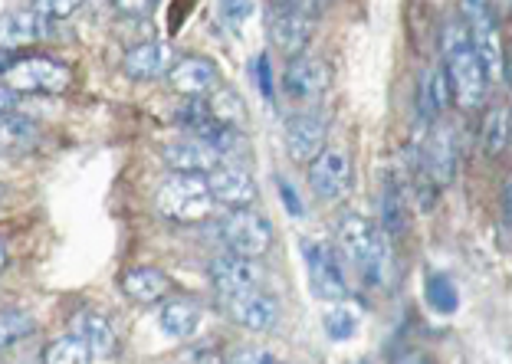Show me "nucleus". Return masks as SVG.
<instances>
[{
    "instance_id": "obj_21",
    "label": "nucleus",
    "mask_w": 512,
    "mask_h": 364,
    "mask_svg": "<svg viewBox=\"0 0 512 364\" xmlns=\"http://www.w3.org/2000/svg\"><path fill=\"white\" fill-rule=\"evenodd\" d=\"M122 292L138 305H158L168 299L171 279L155 266H135L122 276Z\"/></svg>"
},
{
    "instance_id": "obj_20",
    "label": "nucleus",
    "mask_w": 512,
    "mask_h": 364,
    "mask_svg": "<svg viewBox=\"0 0 512 364\" xmlns=\"http://www.w3.org/2000/svg\"><path fill=\"white\" fill-rule=\"evenodd\" d=\"M46 23L33 7H20L10 10V14L0 17V50H23V46H33L37 40H43Z\"/></svg>"
},
{
    "instance_id": "obj_8",
    "label": "nucleus",
    "mask_w": 512,
    "mask_h": 364,
    "mask_svg": "<svg viewBox=\"0 0 512 364\" xmlns=\"http://www.w3.org/2000/svg\"><path fill=\"white\" fill-rule=\"evenodd\" d=\"M270 40L276 50H283L289 60L302 56V50L312 40V7L299 4H279L270 10Z\"/></svg>"
},
{
    "instance_id": "obj_29",
    "label": "nucleus",
    "mask_w": 512,
    "mask_h": 364,
    "mask_svg": "<svg viewBox=\"0 0 512 364\" xmlns=\"http://www.w3.org/2000/svg\"><path fill=\"white\" fill-rule=\"evenodd\" d=\"M37 332V319L23 309H4L0 312V351L14 348L23 338H30Z\"/></svg>"
},
{
    "instance_id": "obj_31",
    "label": "nucleus",
    "mask_w": 512,
    "mask_h": 364,
    "mask_svg": "<svg viewBox=\"0 0 512 364\" xmlns=\"http://www.w3.org/2000/svg\"><path fill=\"white\" fill-rule=\"evenodd\" d=\"M427 302H430V309L440 312V315H450V312H457V305H460V296H457V286L450 283L447 276H427Z\"/></svg>"
},
{
    "instance_id": "obj_38",
    "label": "nucleus",
    "mask_w": 512,
    "mask_h": 364,
    "mask_svg": "<svg viewBox=\"0 0 512 364\" xmlns=\"http://www.w3.org/2000/svg\"><path fill=\"white\" fill-rule=\"evenodd\" d=\"M394 364H434V358L427 351H404V355L394 358Z\"/></svg>"
},
{
    "instance_id": "obj_24",
    "label": "nucleus",
    "mask_w": 512,
    "mask_h": 364,
    "mask_svg": "<svg viewBox=\"0 0 512 364\" xmlns=\"http://www.w3.org/2000/svg\"><path fill=\"white\" fill-rule=\"evenodd\" d=\"M450 102V86H447V76L444 69H424L421 82H417V109L427 122H437L440 115H444Z\"/></svg>"
},
{
    "instance_id": "obj_27",
    "label": "nucleus",
    "mask_w": 512,
    "mask_h": 364,
    "mask_svg": "<svg viewBox=\"0 0 512 364\" xmlns=\"http://www.w3.org/2000/svg\"><path fill=\"white\" fill-rule=\"evenodd\" d=\"M480 145L490 158H499L509 148V109L506 105H496V109H490V115L483 119Z\"/></svg>"
},
{
    "instance_id": "obj_32",
    "label": "nucleus",
    "mask_w": 512,
    "mask_h": 364,
    "mask_svg": "<svg viewBox=\"0 0 512 364\" xmlns=\"http://www.w3.org/2000/svg\"><path fill=\"white\" fill-rule=\"evenodd\" d=\"M224 364H289V361L276 358L273 351H266V348L240 345V348H234V351H230V355L224 358Z\"/></svg>"
},
{
    "instance_id": "obj_4",
    "label": "nucleus",
    "mask_w": 512,
    "mask_h": 364,
    "mask_svg": "<svg viewBox=\"0 0 512 364\" xmlns=\"http://www.w3.org/2000/svg\"><path fill=\"white\" fill-rule=\"evenodd\" d=\"M220 237L227 243V253L243 256V260H260L273 246V223L253 207L227 210L220 220Z\"/></svg>"
},
{
    "instance_id": "obj_37",
    "label": "nucleus",
    "mask_w": 512,
    "mask_h": 364,
    "mask_svg": "<svg viewBox=\"0 0 512 364\" xmlns=\"http://www.w3.org/2000/svg\"><path fill=\"white\" fill-rule=\"evenodd\" d=\"M256 69H260V89H263V96L270 99L273 96V86H270V66H266V56H256Z\"/></svg>"
},
{
    "instance_id": "obj_33",
    "label": "nucleus",
    "mask_w": 512,
    "mask_h": 364,
    "mask_svg": "<svg viewBox=\"0 0 512 364\" xmlns=\"http://www.w3.org/2000/svg\"><path fill=\"white\" fill-rule=\"evenodd\" d=\"M220 14L230 20V27H240L253 14V4H220Z\"/></svg>"
},
{
    "instance_id": "obj_14",
    "label": "nucleus",
    "mask_w": 512,
    "mask_h": 364,
    "mask_svg": "<svg viewBox=\"0 0 512 364\" xmlns=\"http://www.w3.org/2000/svg\"><path fill=\"white\" fill-rule=\"evenodd\" d=\"M178 60H181V56H178V50H174L171 43L151 40V43H135L132 50L125 53L122 69H125V76H128V79H135V82H151V79L168 76V73H171V66L178 63Z\"/></svg>"
},
{
    "instance_id": "obj_28",
    "label": "nucleus",
    "mask_w": 512,
    "mask_h": 364,
    "mask_svg": "<svg viewBox=\"0 0 512 364\" xmlns=\"http://www.w3.org/2000/svg\"><path fill=\"white\" fill-rule=\"evenodd\" d=\"M358 322H362V315L348 302H335L332 309L322 315V328L332 342H348V338L358 332Z\"/></svg>"
},
{
    "instance_id": "obj_2",
    "label": "nucleus",
    "mask_w": 512,
    "mask_h": 364,
    "mask_svg": "<svg viewBox=\"0 0 512 364\" xmlns=\"http://www.w3.org/2000/svg\"><path fill=\"white\" fill-rule=\"evenodd\" d=\"M440 46H444V76H447V86H450V99H457L463 109H476V105H483L490 79H486L480 60H476L463 23H447Z\"/></svg>"
},
{
    "instance_id": "obj_5",
    "label": "nucleus",
    "mask_w": 512,
    "mask_h": 364,
    "mask_svg": "<svg viewBox=\"0 0 512 364\" xmlns=\"http://www.w3.org/2000/svg\"><path fill=\"white\" fill-rule=\"evenodd\" d=\"M463 17H467V37L470 46L480 60L486 79L493 82H503L506 79V53H503V40H499V30H496V20H493V10L486 4H463Z\"/></svg>"
},
{
    "instance_id": "obj_1",
    "label": "nucleus",
    "mask_w": 512,
    "mask_h": 364,
    "mask_svg": "<svg viewBox=\"0 0 512 364\" xmlns=\"http://www.w3.org/2000/svg\"><path fill=\"white\" fill-rule=\"evenodd\" d=\"M335 253L342 256V266H352L358 283L365 289L384 286V273H388V237L381 233L375 220L362 214H345L335 230Z\"/></svg>"
},
{
    "instance_id": "obj_36",
    "label": "nucleus",
    "mask_w": 512,
    "mask_h": 364,
    "mask_svg": "<svg viewBox=\"0 0 512 364\" xmlns=\"http://www.w3.org/2000/svg\"><path fill=\"white\" fill-rule=\"evenodd\" d=\"M14 105H17V92H14V89H7L4 82H0V119L14 112Z\"/></svg>"
},
{
    "instance_id": "obj_10",
    "label": "nucleus",
    "mask_w": 512,
    "mask_h": 364,
    "mask_svg": "<svg viewBox=\"0 0 512 364\" xmlns=\"http://www.w3.org/2000/svg\"><path fill=\"white\" fill-rule=\"evenodd\" d=\"M224 302V312L227 319L247 328V332H266L273 328L279 319V302L263 289H247V292H237V296H220Z\"/></svg>"
},
{
    "instance_id": "obj_16",
    "label": "nucleus",
    "mask_w": 512,
    "mask_h": 364,
    "mask_svg": "<svg viewBox=\"0 0 512 364\" xmlns=\"http://www.w3.org/2000/svg\"><path fill=\"white\" fill-rule=\"evenodd\" d=\"M168 82L184 99H204L217 89L220 73L211 60H204V56H181V60L171 66Z\"/></svg>"
},
{
    "instance_id": "obj_35",
    "label": "nucleus",
    "mask_w": 512,
    "mask_h": 364,
    "mask_svg": "<svg viewBox=\"0 0 512 364\" xmlns=\"http://www.w3.org/2000/svg\"><path fill=\"white\" fill-rule=\"evenodd\" d=\"M279 194H283V201H286V207H289V214H293V217H302V204L296 201L293 187H289L286 181H279Z\"/></svg>"
},
{
    "instance_id": "obj_39",
    "label": "nucleus",
    "mask_w": 512,
    "mask_h": 364,
    "mask_svg": "<svg viewBox=\"0 0 512 364\" xmlns=\"http://www.w3.org/2000/svg\"><path fill=\"white\" fill-rule=\"evenodd\" d=\"M122 14H148L151 4H119Z\"/></svg>"
},
{
    "instance_id": "obj_15",
    "label": "nucleus",
    "mask_w": 512,
    "mask_h": 364,
    "mask_svg": "<svg viewBox=\"0 0 512 364\" xmlns=\"http://www.w3.org/2000/svg\"><path fill=\"white\" fill-rule=\"evenodd\" d=\"M283 142L289 158L299 164H309L325 148V119L319 112H296L286 119Z\"/></svg>"
},
{
    "instance_id": "obj_6",
    "label": "nucleus",
    "mask_w": 512,
    "mask_h": 364,
    "mask_svg": "<svg viewBox=\"0 0 512 364\" xmlns=\"http://www.w3.org/2000/svg\"><path fill=\"white\" fill-rule=\"evenodd\" d=\"M302 256H306V269H309V283L312 292L319 299L329 302H345L348 299V276L342 266V256L335 253L332 243L322 240H302Z\"/></svg>"
},
{
    "instance_id": "obj_12",
    "label": "nucleus",
    "mask_w": 512,
    "mask_h": 364,
    "mask_svg": "<svg viewBox=\"0 0 512 364\" xmlns=\"http://www.w3.org/2000/svg\"><path fill=\"white\" fill-rule=\"evenodd\" d=\"M329 66L316 56H296L283 73V92L289 102H319L329 92Z\"/></svg>"
},
{
    "instance_id": "obj_17",
    "label": "nucleus",
    "mask_w": 512,
    "mask_h": 364,
    "mask_svg": "<svg viewBox=\"0 0 512 364\" xmlns=\"http://www.w3.org/2000/svg\"><path fill=\"white\" fill-rule=\"evenodd\" d=\"M207 276H211V286L220 296H237V292H247L260 286V269L256 260H243L234 253H220L207 266Z\"/></svg>"
},
{
    "instance_id": "obj_30",
    "label": "nucleus",
    "mask_w": 512,
    "mask_h": 364,
    "mask_svg": "<svg viewBox=\"0 0 512 364\" xmlns=\"http://www.w3.org/2000/svg\"><path fill=\"white\" fill-rule=\"evenodd\" d=\"M89 361H92L89 348L79 342L76 335L56 338V342L46 345V355H43V364H89Z\"/></svg>"
},
{
    "instance_id": "obj_19",
    "label": "nucleus",
    "mask_w": 512,
    "mask_h": 364,
    "mask_svg": "<svg viewBox=\"0 0 512 364\" xmlns=\"http://www.w3.org/2000/svg\"><path fill=\"white\" fill-rule=\"evenodd\" d=\"M73 332H76L79 342L89 348V355H96V358H112L115 348H119V335H115V325L109 322V315H102L96 309L76 312Z\"/></svg>"
},
{
    "instance_id": "obj_25",
    "label": "nucleus",
    "mask_w": 512,
    "mask_h": 364,
    "mask_svg": "<svg viewBox=\"0 0 512 364\" xmlns=\"http://www.w3.org/2000/svg\"><path fill=\"white\" fill-rule=\"evenodd\" d=\"M381 233L388 237H401L407 230V204H404V191L401 184L388 178L384 181V191H381Z\"/></svg>"
},
{
    "instance_id": "obj_34",
    "label": "nucleus",
    "mask_w": 512,
    "mask_h": 364,
    "mask_svg": "<svg viewBox=\"0 0 512 364\" xmlns=\"http://www.w3.org/2000/svg\"><path fill=\"white\" fill-rule=\"evenodd\" d=\"M40 17H53V20H66L69 14H76V4H37L33 7Z\"/></svg>"
},
{
    "instance_id": "obj_41",
    "label": "nucleus",
    "mask_w": 512,
    "mask_h": 364,
    "mask_svg": "<svg viewBox=\"0 0 512 364\" xmlns=\"http://www.w3.org/2000/svg\"><path fill=\"white\" fill-rule=\"evenodd\" d=\"M7 263H10V246H7L4 237H0V273L7 269Z\"/></svg>"
},
{
    "instance_id": "obj_22",
    "label": "nucleus",
    "mask_w": 512,
    "mask_h": 364,
    "mask_svg": "<svg viewBox=\"0 0 512 364\" xmlns=\"http://www.w3.org/2000/svg\"><path fill=\"white\" fill-rule=\"evenodd\" d=\"M158 325L168 338H191L201 328V305L191 299H168L158 312Z\"/></svg>"
},
{
    "instance_id": "obj_9",
    "label": "nucleus",
    "mask_w": 512,
    "mask_h": 364,
    "mask_svg": "<svg viewBox=\"0 0 512 364\" xmlns=\"http://www.w3.org/2000/svg\"><path fill=\"white\" fill-rule=\"evenodd\" d=\"M4 86L14 89L17 96L20 92H63L69 86V69L46 56H30V60L10 66Z\"/></svg>"
},
{
    "instance_id": "obj_3",
    "label": "nucleus",
    "mask_w": 512,
    "mask_h": 364,
    "mask_svg": "<svg viewBox=\"0 0 512 364\" xmlns=\"http://www.w3.org/2000/svg\"><path fill=\"white\" fill-rule=\"evenodd\" d=\"M155 204L165 217L178 223H197L214 210V197L207 191L204 174H171V178L158 187Z\"/></svg>"
},
{
    "instance_id": "obj_26",
    "label": "nucleus",
    "mask_w": 512,
    "mask_h": 364,
    "mask_svg": "<svg viewBox=\"0 0 512 364\" xmlns=\"http://www.w3.org/2000/svg\"><path fill=\"white\" fill-rule=\"evenodd\" d=\"M204 109L220 128H227V132H240L243 128V102L234 89H220V92L214 89V96L211 102H204Z\"/></svg>"
},
{
    "instance_id": "obj_11",
    "label": "nucleus",
    "mask_w": 512,
    "mask_h": 364,
    "mask_svg": "<svg viewBox=\"0 0 512 364\" xmlns=\"http://www.w3.org/2000/svg\"><path fill=\"white\" fill-rule=\"evenodd\" d=\"M207 191H211L214 204H224L230 210L253 207L256 201V181L253 174L234 161H220L217 168L207 174Z\"/></svg>"
},
{
    "instance_id": "obj_18",
    "label": "nucleus",
    "mask_w": 512,
    "mask_h": 364,
    "mask_svg": "<svg viewBox=\"0 0 512 364\" xmlns=\"http://www.w3.org/2000/svg\"><path fill=\"white\" fill-rule=\"evenodd\" d=\"M161 158H165V164L174 174H204V178L220 164L217 151L211 145L197 142V138H181V142L165 145Z\"/></svg>"
},
{
    "instance_id": "obj_13",
    "label": "nucleus",
    "mask_w": 512,
    "mask_h": 364,
    "mask_svg": "<svg viewBox=\"0 0 512 364\" xmlns=\"http://www.w3.org/2000/svg\"><path fill=\"white\" fill-rule=\"evenodd\" d=\"M460 164V148H457V132L450 122H434L424 145V174L437 187H447L457 174Z\"/></svg>"
},
{
    "instance_id": "obj_23",
    "label": "nucleus",
    "mask_w": 512,
    "mask_h": 364,
    "mask_svg": "<svg viewBox=\"0 0 512 364\" xmlns=\"http://www.w3.org/2000/svg\"><path fill=\"white\" fill-rule=\"evenodd\" d=\"M37 135H40V125L27 119V115H17L10 112L0 119V155L10 158V155H27V151L37 145Z\"/></svg>"
},
{
    "instance_id": "obj_7",
    "label": "nucleus",
    "mask_w": 512,
    "mask_h": 364,
    "mask_svg": "<svg viewBox=\"0 0 512 364\" xmlns=\"http://www.w3.org/2000/svg\"><path fill=\"white\" fill-rule=\"evenodd\" d=\"M352 184H355V171L342 148H322L309 161V187L319 201H342L352 191Z\"/></svg>"
},
{
    "instance_id": "obj_40",
    "label": "nucleus",
    "mask_w": 512,
    "mask_h": 364,
    "mask_svg": "<svg viewBox=\"0 0 512 364\" xmlns=\"http://www.w3.org/2000/svg\"><path fill=\"white\" fill-rule=\"evenodd\" d=\"M17 60H14V56H10V53H4V50H0V76H7L10 73V66H14Z\"/></svg>"
}]
</instances>
